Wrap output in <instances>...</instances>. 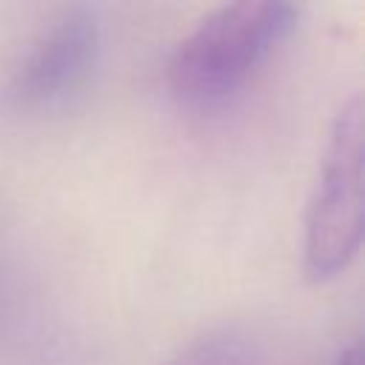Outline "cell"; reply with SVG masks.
<instances>
[{
  "instance_id": "cell-1",
  "label": "cell",
  "mask_w": 365,
  "mask_h": 365,
  "mask_svg": "<svg viewBox=\"0 0 365 365\" xmlns=\"http://www.w3.org/2000/svg\"><path fill=\"white\" fill-rule=\"evenodd\" d=\"M297 0H225L205 14L165 63L168 91L188 106L234 94L294 31Z\"/></svg>"
},
{
  "instance_id": "cell-4",
  "label": "cell",
  "mask_w": 365,
  "mask_h": 365,
  "mask_svg": "<svg viewBox=\"0 0 365 365\" xmlns=\"http://www.w3.org/2000/svg\"><path fill=\"white\" fill-rule=\"evenodd\" d=\"M174 365H251L248 348L231 336H211L185 351Z\"/></svg>"
},
{
  "instance_id": "cell-5",
  "label": "cell",
  "mask_w": 365,
  "mask_h": 365,
  "mask_svg": "<svg viewBox=\"0 0 365 365\" xmlns=\"http://www.w3.org/2000/svg\"><path fill=\"white\" fill-rule=\"evenodd\" d=\"M331 365H365V354H362V342L359 339H354L351 345H345L336 356H334V362Z\"/></svg>"
},
{
  "instance_id": "cell-2",
  "label": "cell",
  "mask_w": 365,
  "mask_h": 365,
  "mask_svg": "<svg viewBox=\"0 0 365 365\" xmlns=\"http://www.w3.org/2000/svg\"><path fill=\"white\" fill-rule=\"evenodd\" d=\"M362 100L354 94L331 123L319 174L305 205L302 271L314 285L348 271L362 248Z\"/></svg>"
},
{
  "instance_id": "cell-3",
  "label": "cell",
  "mask_w": 365,
  "mask_h": 365,
  "mask_svg": "<svg viewBox=\"0 0 365 365\" xmlns=\"http://www.w3.org/2000/svg\"><path fill=\"white\" fill-rule=\"evenodd\" d=\"M100 46V26L88 6L63 9L26 51L3 88V106L29 114L60 103L91 71Z\"/></svg>"
}]
</instances>
